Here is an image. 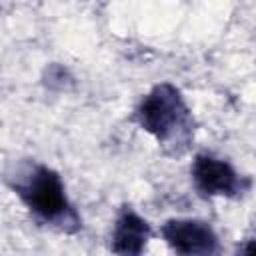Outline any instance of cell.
<instances>
[{
    "mask_svg": "<svg viewBox=\"0 0 256 256\" xmlns=\"http://www.w3.org/2000/svg\"><path fill=\"white\" fill-rule=\"evenodd\" d=\"M4 184L38 224L62 234L82 230V216L68 196L64 178L50 164L20 158L4 170Z\"/></svg>",
    "mask_w": 256,
    "mask_h": 256,
    "instance_id": "6da1fadb",
    "label": "cell"
},
{
    "mask_svg": "<svg viewBox=\"0 0 256 256\" xmlns=\"http://www.w3.org/2000/svg\"><path fill=\"white\" fill-rule=\"evenodd\" d=\"M132 120L156 144L170 150H186L194 138V114L182 90L162 80L140 96Z\"/></svg>",
    "mask_w": 256,
    "mask_h": 256,
    "instance_id": "7a4b0ae2",
    "label": "cell"
},
{
    "mask_svg": "<svg viewBox=\"0 0 256 256\" xmlns=\"http://www.w3.org/2000/svg\"><path fill=\"white\" fill-rule=\"evenodd\" d=\"M190 182L202 198H244L250 188V176H244L228 158L214 152H198L190 162Z\"/></svg>",
    "mask_w": 256,
    "mask_h": 256,
    "instance_id": "3957f363",
    "label": "cell"
},
{
    "mask_svg": "<svg viewBox=\"0 0 256 256\" xmlns=\"http://www.w3.org/2000/svg\"><path fill=\"white\" fill-rule=\"evenodd\" d=\"M158 236L172 252L182 256H212L220 252V236L216 228L202 218H168L160 224Z\"/></svg>",
    "mask_w": 256,
    "mask_h": 256,
    "instance_id": "277c9868",
    "label": "cell"
},
{
    "mask_svg": "<svg viewBox=\"0 0 256 256\" xmlns=\"http://www.w3.org/2000/svg\"><path fill=\"white\" fill-rule=\"evenodd\" d=\"M152 224L132 206L124 204L112 222L110 230V250L122 256H140L148 242L152 240Z\"/></svg>",
    "mask_w": 256,
    "mask_h": 256,
    "instance_id": "5b68a950",
    "label": "cell"
}]
</instances>
